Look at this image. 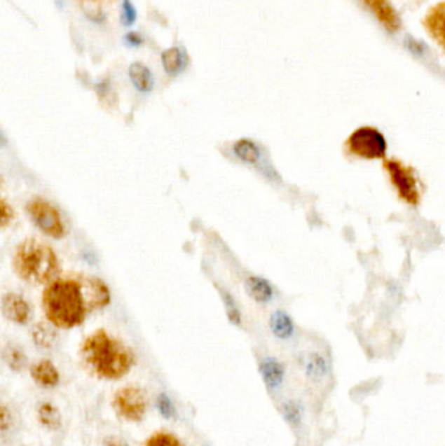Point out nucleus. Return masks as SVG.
Masks as SVG:
<instances>
[{
  "mask_svg": "<svg viewBox=\"0 0 445 446\" xmlns=\"http://www.w3.org/2000/svg\"><path fill=\"white\" fill-rule=\"evenodd\" d=\"M3 356H4V361L7 363L8 368L13 372H22L28 365L27 355L18 346L11 344L8 347H6Z\"/></svg>",
  "mask_w": 445,
  "mask_h": 446,
  "instance_id": "aec40b11",
  "label": "nucleus"
},
{
  "mask_svg": "<svg viewBox=\"0 0 445 446\" xmlns=\"http://www.w3.org/2000/svg\"><path fill=\"white\" fill-rule=\"evenodd\" d=\"M380 24L390 33H396L401 28V19L397 11L389 0H362Z\"/></svg>",
  "mask_w": 445,
  "mask_h": 446,
  "instance_id": "1a4fd4ad",
  "label": "nucleus"
},
{
  "mask_svg": "<svg viewBox=\"0 0 445 446\" xmlns=\"http://www.w3.org/2000/svg\"><path fill=\"white\" fill-rule=\"evenodd\" d=\"M110 303V291L101 279L86 274H66L51 281L42 294V309L48 323L72 329L86 316Z\"/></svg>",
  "mask_w": 445,
  "mask_h": 446,
  "instance_id": "f257e3e1",
  "label": "nucleus"
},
{
  "mask_svg": "<svg viewBox=\"0 0 445 446\" xmlns=\"http://www.w3.org/2000/svg\"><path fill=\"white\" fill-rule=\"evenodd\" d=\"M384 169L388 172L390 183L397 190L399 199L410 205H418L420 202V192L414 170L398 160H385Z\"/></svg>",
  "mask_w": 445,
  "mask_h": 446,
  "instance_id": "423d86ee",
  "label": "nucleus"
},
{
  "mask_svg": "<svg viewBox=\"0 0 445 446\" xmlns=\"http://www.w3.org/2000/svg\"><path fill=\"white\" fill-rule=\"evenodd\" d=\"M33 340L41 349H53L57 343V332L46 323H39L33 328Z\"/></svg>",
  "mask_w": 445,
  "mask_h": 446,
  "instance_id": "6ab92c4d",
  "label": "nucleus"
},
{
  "mask_svg": "<svg viewBox=\"0 0 445 446\" xmlns=\"http://www.w3.org/2000/svg\"><path fill=\"white\" fill-rule=\"evenodd\" d=\"M234 153L239 160L246 163H256L260 158V151L254 141L251 140H239L234 145Z\"/></svg>",
  "mask_w": 445,
  "mask_h": 446,
  "instance_id": "412c9836",
  "label": "nucleus"
},
{
  "mask_svg": "<svg viewBox=\"0 0 445 446\" xmlns=\"http://www.w3.org/2000/svg\"><path fill=\"white\" fill-rule=\"evenodd\" d=\"M428 36L435 41L445 53V0L427 11L422 21Z\"/></svg>",
  "mask_w": 445,
  "mask_h": 446,
  "instance_id": "6e6552de",
  "label": "nucleus"
},
{
  "mask_svg": "<svg viewBox=\"0 0 445 446\" xmlns=\"http://www.w3.org/2000/svg\"><path fill=\"white\" fill-rule=\"evenodd\" d=\"M101 446H130L128 442L119 436H106Z\"/></svg>",
  "mask_w": 445,
  "mask_h": 446,
  "instance_id": "cd10ccee",
  "label": "nucleus"
},
{
  "mask_svg": "<svg viewBox=\"0 0 445 446\" xmlns=\"http://www.w3.org/2000/svg\"><path fill=\"white\" fill-rule=\"evenodd\" d=\"M12 264L19 278L32 285L50 284L59 273V263L54 249L36 237L20 243Z\"/></svg>",
  "mask_w": 445,
  "mask_h": 446,
  "instance_id": "7ed1b4c3",
  "label": "nucleus"
},
{
  "mask_svg": "<svg viewBox=\"0 0 445 446\" xmlns=\"http://www.w3.org/2000/svg\"><path fill=\"white\" fill-rule=\"evenodd\" d=\"M0 211H1V226H7L10 223L12 218H13V210L11 208L10 205L1 200L0 202Z\"/></svg>",
  "mask_w": 445,
  "mask_h": 446,
  "instance_id": "a878e982",
  "label": "nucleus"
},
{
  "mask_svg": "<svg viewBox=\"0 0 445 446\" xmlns=\"http://www.w3.org/2000/svg\"><path fill=\"white\" fill-rule=\"evenodd\" d=\"M142 446H186L178 437L170 432L158 431L148 437Z\"/></svg>",
  "mask_w": 445,
  "mask_h": 446,
  "instance_id": "4be33fe9",
  "label": "nucleus"
},
{
  "mask_svg": "<svg viewBox=\"0 0 445 446\" xmlns=\"http://www.w3.org/2000/svg\"><path fill=\"white\" fill-rule=\"evenodd\" d=\"M348 151L364 160H384L387 140L375 127H360L351 133L346 141Z\"/></svg>",
  "mask_w": 445,
  "mask_h": 446,
  "instance_id": "20e7f679",
  "label": "nucleus"
},
{
  "mask_svg": "<svg viewBox=\"0 0 445 446\" xmlns=\"http://www.w3.org/2000/svg\"><path fill=\"white\" fill-rule=\"evenodd\" d=\"M130 77L137 90L144 93L152 90L154 81L151 71L146 67L142 66L140 63H133L132 66L130 67Z\"/></svg>",
  "mask_w": 445,
  "mask_h": 446,
  "instance_id": "a211bd4d",
  "label": "nucleus"
},
{
  "mask_svg": "<svg viewBox=\"0 0 445 446\" xmlns=\"http://www.w3.org/2000/svg\"><path fill=\"white\" fill-rule=\"evenodd\" d=\"M11 414L8 412V410L6 407V405L1 406V433L4 435L7 432V429L11 427V423H8V418Z\"/></svg>",
  "mask_w": 445,
  "mask_h": 446,
  "instance_id": "c85d7f7f",
  "label": "nucleus"
},
{
  "mask_svg": "<svg viewBox=\"0 0 445 446\" xmlns=\"http://www.w3.org/2000/svg\"><path fill=\"white\" fill-rule=\"evenodd\" d=\"M282 415H284L285 420L292 424L294 427L299 426L301 421H302V417H303V412H302V406L296 402V400H287L282 405Z\"/></svg>",
  "mask_w": 445,
  "mask_h": 446,
  "instance_id": "5701e85b",
  "label": "nucleus"
},
{
  "mask_svg": "<svg viewBox=\"0 0 445 446\" xmlns=\"http://www.w3.org/2000/svg\"><path fill=\"white\" fill-rule=\"evenodd\" d=\"M1 305H3V314L11 321L21 323V325L28 323L30 308H29V304L20 295H4Z\"/></svg>",
  "mask_w": 445,
  "mask_h": 446,
  "instance_id": "9b49d317",
  "label": "nucleus"
},
{
  "mask_svg": "<svg viewBox=\"0 0 445 446\" xmlns=\"http://www.w3.org/2000/svg\"><path fill=\"white\" fill-rule=\"evenodd\" d=\"M162 64L169 75H178L187 64L186 55L178 48H171L162 54Z\"/></svg>",
  "mask_w": 445,
  "mask_h": 446,
  "instance_id": "f3484780",
  "label": "nucleus"
},
{
  "mask_svg": "<svg viewBox=\"0 0 445 446\" xmlns=\"http://www.w3.org/2000/svg\"><path fill=\"white\" fill-rule=\"evenodd\" d=\"M30 376L34 382L45 389H53L60 382V373L53 361L42 359L32 365Z\"/></svg>",
  "mask_w": 445,
  "mask_h": 446,
  "instance_id": "9d476101",
  "label": "nucleus"
},
{
  "mask_svg": "<svg viewBox=\"0 0 445 446\" xmlns=\"http://www.w3.org/2000/svg\"><path fill=\"white\" fill-rule=\"evenodd\" d=\"M37 419L39 424L48 431H59L63 424V418L59 408L48 400L39 402L37 406Z\"/></svg>",
  "mask_w": 445,
  "mask_h": 446,
  "instance_id": "ddd939ff",
  "label": "nucleus"
},
{
  "mask_svg": "<svg viewBox=\"0 0 445 446\" xmlns=\"http://www.w3.org/2000/svg\"><path fill=\"white\" fill-rule=\"evenodd\" d=\"M304 370L310 380L320 382L329 373V361L320 352H311L304 364Z\"/></svg>",
  "mask_w": 445,
  "mask_h": 446,
  "instance_id": "4468645a",
  "label": "nucleus"
},
{
  "mask_svg": "<svg viewBox=\"0 0 445 446\" xmlns=\"http://www.w3.org/2000/svg\"><path fill=\"white\" fill-rule=\"evenodd\" d=\"M157 408L160 411L162 417L165 419H171L175 417V407L174 403L171 400L170 397H167L166 394H160L157 397Z\"/></svg>",
  "mask_w": 445,
  "mask_h": 446,
  "instance_id": "b1692460",
  "label": "nucleus"
},
{
  "mask_svg": "<svg viewBox=\"0 0 445 446\" xmlns=\"http://www.w3.org/2000/svg\"><path fill=\"white\" fill-rule=\"evenodd\" d=\"M125 41H127V43H128V45H131V46H139V45L142 43V39H140L137 34H135V33H130V34H127Z\"/></svg>",
  "mask_w": 445,
  "mask_h": 446,
  "instance_id": "c756f323",
  "label": "nucleus"
},
{
  "mask_svg": "<svg viewBox=\"0 0 445 446\" xmlns=\"http://www.w3.org/2000/svg\"><path fill=\"white\" fill-rule=\"evenodd\" d=\"M246 288L248 294L259 303L271 302L275 295L272 285L266 279L260 277H249L247 279Z\"/></svg>",
  "mask_w": 445,
  "mask_h": 446,
  "instance_id": "2eb2a0df",
  "label": "nucleus"
},
{
  "mask_svg": "<svg viewBox=\"0 0 445 446\" xmlns=\"http://www.w3.org/2000/svg\"><path fill=\"white\" fill-rule=\"evenodd\" d=\"M271 329L277 338L290 340L295 333V325L289 314L284 311H275L271 316Z\"/></svg>",
  "mask_w": 445,
  "mask_h": 446,
  "instance_id": "dca6fc26",
  "label": "nucleus"
},
{
  "mask_svg": "<svg viewBox=\"0 0 445 446\" xmlns=\"http://www.w3.org/2000/svg\"><path fill=\"white\" fill-rule=\"evenodd\" d=\"M260 373L269 389H278L285 381L284 364L275 358H266L260 363Z\"/></svg>",
  "mask_w": 445,
  "mask_h": 446,
  "instance_id": "f8f14e48",
  "label": "nucleus"
},
{
  "mask_svg": "<svg viewBox=\"0 0 445 446\" xmlns=\"http://www.w3.org/2000/svg\"><path fill=\"white\" fill-rule=\"evenodd\" d=\"M113 406L121 418L131 423H140L148 411V397L140 386L128 385L115 391Z\"/></svg>",
  "mask_w": 445,
  "mask_h": 446,
  "instance_id": "39448f33",
  "label": "nucleus"
},
{
  "mask_svg": "<svg viewBox=\"0 0 445 446\" xmlns=\"http://www.w3.org/2000/svg\"><path fill=\"white\" fill-rule=\"evenodd\" d=\"M80 356L86 370L102 380H121L135 364L132 350L104 329L86 337L80 347Z\"/></svg>",
  "mask_w": 445,
  "mask_h": 446,
  "instance_id": "f03ea898",
  "label": "nucleus"
},
{
  "mask_svg": "<svg viewBox=\"0 0 445 446\" xmlns=\"http://www.w3.org/2000/svg\"><path fill=\"white\" fill-rule=\"evenodd\" d=\"M137 18L136 10L130 0H123V22L125 25H132Z\"/></svg>",
  "mask_w": 445,
  "mask_h": 446,
  "instance_id": "393cba45",
  "label": "nucleus"
},
{
  "mask_svg": "<svg viewBox=\"0 0 445 446\" xmlns=\"http://www.w3.org/2000/svg\"><path fill=\"white\" fill-rule=\"evenodd\" d=\"M27 211L34 225L48 237L59 239L64 235L66 230L60 213L46 200L34 199L29 201Z\"/></svg>",
  "mask_w": 445,
  "mask_h": 446,
  "instance_id": "0eeeda50",
  "label": "nucleus"
},
{
  "mask_svg": "<svg viewBox=\"0 0 445 446\" xmlns=\"http://www.w3.org/2000/svg\"><path fill=\"white\" fill-rule=\"evenodd\" d=\"M225 302H226V305H228L230 321L234 323H240V316H239V312H238L237 307L234 305V300L228 295H225Z\"/></svg>",
  "mask_w": 445,
  "mask_h": 446,
  "instance_id": "bb28decb",
  "label": "nucleus"
}]
</instances>
